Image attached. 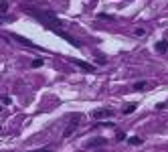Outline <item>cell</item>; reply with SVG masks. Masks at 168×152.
<instances>
[{
	"mask_svg": "<svg viewBox=\"0 0 168 152\" xmlns=\"http://www.w3.org/2000/svg\"><path fill=\"white\" fill-rule=\"evenodd\" d=\"M79 122H81V114H73L71 116V120H69V124H67V128H65V132H63V138L73 136V132H75V128L79 126Z\"/></svg>",
	"mask_w": 168,
	"mask_h": 152,
	"instance_id": "obj_1",
	"label": "cell"
},
{
	"mask_svg": "<svg viewBox=\"0 0 168 152\" xmlns=\"http://www.w3.org/2000/svg\"><path fill=\"white\" fill-rule=\"evenodd\" d=\"M114 114H116L114 110H95V112L91 114V118H93V120H105V118H112Z\"/></svg>",
	"mask_w": 168,
	"mask_h": 152,
	"instance_id": "obj_2",
	"label": "cell"
},
{
	"mask_svg": "<svg viewBox=\"0 0 168 152\" xmlns=\"http://www.w3.org/2000/svg\"><path fill=\"white\" fill-rule=\"evenodd\" d=\"M10 37L14 39V41H16V43H20V45H26V47H31V49H39V47H37V45H35V43H33V41H29V39H24V37H18V35H16V33H12V35H10Z\"/></svg>",
	"mask_w": 168,
	"mask_h": 152,
	"instance_id": "obj_3",
	"label": "cell"
},
{
	"mask_svg": "<svg viewBox=\"0 0 168 152\" xmlns=\"http://www.w3.org/2000/svg\"><path fill=\"white\" fill-rule=\"evenodd\" d=\"M71 63H75L77 67H81V69L89 71V73H93V71H95V67H93V65H89L87 61H79V59H71Z\"/></svg>",
	"mask_w": 168,
	"mask_h": 152,
	"instance_id": "obj_4",
	"label": "cell"
},
{
	"mask_svg": "<svg viewBox=\"0 0 168 152\" xmlns=\"http://www.w3.org/2000/svg\"><path fill=\"white\" fill-rule=\"evenodd\" d=\"M138 110V104H126L124 108H122V114L124 116H130L132 112H136Z\"/></svg>",
	"mask_w": 168,
	"mask_h": 152,
	"instance_id": "obj_5",
	"label": "cell"
},
{
	"mask_svg": "<svg viewBox=\"0 0 168 152\" xmlns=\"http://www.w3.org/2000/svg\"><path fill=\"white\" fill-rule=\"evenodd\" d=\"M166 49H168V41H158L156 43V51L158 53H166Z\"/></svg>",
	"mask_w": 168,
	"mask_h": 152,
	"instance_id": "obj_6",
	"label": "cell"
},
{
	"mask_svg": "<svg viewBox=\"0 0 168 152\" xmlns=\"http://www.w3.org/2000/svg\"><path fill=\"white\" fill-rule=\"evenodd\" d=\"M132 35L134 37H144L146 35V29L144 27H136V29H132Z\"/></svg>",
	"mask_w": 168,
	"mask_h": 152,
	"instance_id": "obj_7",
	"label": "cell"
},
{
	"mask_svg": "<svg viewBox=\"0 0 168 152\" xmlns=\"http://www.w3.org/2000/svg\"><path fill=\"white\" fill-rule=\"evenodd\" d=\"M146 87H148V81H136V83H134V89H136V91H144Z\"/></svg>",
	"mask_w": 168,
	"mask_h": 152,
	"instance_id": "obj_8",
	"label": "cell"
},
{
	"mask_svg": "<svg viewBox=\"0 0 168 152\" xmlns=\"http://www.w3.org/2000/svg\"><path fill=\"white\" fill-rule=\"evenodd\" d=\"M97 144H105V138H93L91 142H87L89 148H93V146H97Z\"/></svg>",
	"mask_w": 168,
	"mask_h": 152,
	"instance_id": "obj_9",
	"label": "cell"
},
{
	"mask_svg": "<svg viewBox=\"0 0 168 152\" xmlns=\"http://www.w3.org/2000/svg\"><path fill=\"white\" fill-rule=\"evenodd\" d=\"M128 142H130V144H134V146H138V144H142V138H138V136H130V138H128Z\"/></svg>",
	"mask_w": 168,
	"mask_h": 152,
	"instance_id": "obj_10",
	"label": "cell"
},
{
	"mask_svg": "<svg viewBox=\"0 0 168 152\" xmlns=\"http://www.w3.org/2000/svg\"><path fill=\"white\" fill-rule=\"evenodd\" d=\"M8 10V2L6 0H0V12H6Z\"/></svg>",
	"mask_w": 168,
	"mask_h": 152,
	"instance_id": "obj_11",
	"label": "cell"
},
{
	"mask_svg": "<svg viewBox=\"0 0 168 152\" xmlns=\"http://www.w3.org/2000/svg\"><path fill=\"white\" fill-rule=\"evenodd\" d=\"M33 67H35V69L43 67V59H35V61H33Z\"/></svg>",
	"mask_w": 168,
	"mask_h": 152,
	"instance_id": "obj_12",
	"label": "cell"
},
{
	"mask_svg": "<svg viewBox=\"0 0 168 152\" xmlns=\"http://www.w3.org/2000/svg\"><path fill=\"white\" fill-rule=\"evenodd\" d=\"M2 104H4V106H10V97H8V95H2Z\"/></svg>",
	"mask_w": 168,
	"mask_h": 152,
	"instance_id": "obj_13",
	"label": "cell"
},
{
	"mask_svg": "<svg viewBox=\"0 0 168 152\" xmlns=\"http://www.w3.org/2000/svg\"><path fill=\"white\" fill-rule=\"evenodd\" d=\"M99 18H101V20H112L114 16H109V14H99Z\"/></svg>",
	"mask_w": 168,
	"mask_h": 152,
	"instance_id": "obj_14",
	"label": "cell"
},
{
	"mask_svg": "<svg viewBox=\"0 0 168 152\" xmlns=\"http://www.w3.org/2000/svg\"><path fill=\"white\" fill-rule=\"evenodd\" d=\"M29 152H49V148H39V150H29Z\"/></svg>",
	"mask_w": 168,
	"mask_h": 152,
	"instance_id": "obj_15",
	"label": "cell"
},
{
	"mask_svg": "<svg viewBox=\"0 0 168 152\" xmlns=\"http://www.w3.org/2000/svg\"><path fill=\"white\" fill-rule=\"evenodd\" d=\"M0 112H2V108H0Z\"/></svg>",
	"mask_w": 168,
	"mask_h": 152,
	"instance_id": "obj_16",
	"label": "cell"
}]
</instances>
